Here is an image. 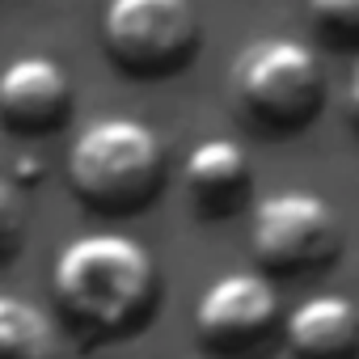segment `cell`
<instances>
[{"instance_id":"4fadbf2b","label":"cell","mask_w":359,"mask_h":359,"mask_svg":"<svg viewBox=\"0 0 359 359\" xmlns=\"http://www.w3.org/2000/svg\"><path fill=\"white\" fill-rule=\"evenodd\" d=\"M346 118H351V127L359 131V64H355V72H351V85H346Z\"/></svg>"},{"instance_id":"277c9868","label":"cell","mask_w":359,"mask_h":359,"mask_svg":"<svg viewBox=\"0 0 359 359\" xmlns=\"http://www.w3.org/2000/svg\"><path fill=\"white\" fill-rule=\"evenodd\" d=\"M102 43L118 72L156 81L199 47V13L191 0H110L102 13Z\"/></svg>"},{"instance_id":"8fae6325","label":"cell","mask_w":359,"mask_h":359,"mask_svg":"<svg viewBox=\"0 0 359 359\" xmlns=\"http://www.w3.org/2000/svg\"><path fill=\"white\" fill-rule=\"evenodd\" d=\"M317 34L334 47H359V0H309Z\"/></svg>"},{"instance_id":"8992f818","label":"cell","mask_w":359,"mask_h":359,"mask_svg":"<svg viewBox=\"0 0 359 359\" xmlns=\"http://www.w3.org/2000/svg\"><path fill=\"white\" fill-rule=\"evenodd\" d=\"M279 292L258 271H233L208 283L195 304V338L216 359H262L283 334Z\"/></svg>"},{"instance_id":"7c38bea8","label":"cell","mask_w":359,"mask_h":359,"mask_svg":"<svg viewBox=\"0 0 359 359\" xmlns=\"http://www.w3.org/2000/svg\"><path fill=\"white\" fill-rule=\"evenodd\" d=\"M43 173H47V165H43L39 156H18V161L9 165V182H13V187L22 191V187L30 182V177H34V182H39V177H43Z\"/></svg>"},{"instance_id":"5b68a950","label":"cell","mask_w":359,"mask_h":359,"mask_svg":"<svg viewBox=\"0 0 359 359\" xmlns=\"http://www.w3.org/2000/svg\"><path fill=\"white\" fill-rule=\"evenodd\" d=\"M250 245L271 275L321 271L342 250V220L313 191H279L254 208Z\"/></svg>"},{"instance_id":"6da1fadb","label":"cell","mask_w":359,"mask_h":359,"mask_svg":"<svg viewBox=\"0 0 359 359\" xmlns=\"http://www.w3.org/2000/svg\"><path fill=\"white\" fill-rule=\"evenodd\" d=\"M51 300L81 342H114L140 330L156 304V262L127 233H85L60 245Z\"/></svg>"},{"instance_id":"30bf717a","label":"cell","mask_w":359,"mask_h":359,"mask_svg":"<svg viewBox=\"0 0 359 359\" xmlns=\"http://www.w3.org/2000/svg\"><path fill=\"white\" fill-rule=\"evenodd\" d=\"M51 355H55L51 317L22 296H0V359H51Z\"/></svg>"},{"instance_id":"ba28073f","label":"cell","mask_w":359,"mask_h":359,"mask_svg":"<svg viewBox=\"0 0 359 359\" xmlns=\"http://www.w3.org/2000/svg\"><path fill=\"white\" fill-rule=\"evenodd\" d=\"M182 187L203 220H229L250 199V156L237 140H199L182 161Z\"/></svg>"},{"instance_id":"9c48e42d","label":"cell","mask_w":359,"mask_h":359,"mask_svg":"<svg viewBox=\"0 0 359 359\" xmlns=\"http://www.w3.org/2000/svg\"><path fill=\"white\" fill-rule=\"evenodd\" d=\"M283 346L296 359H355L359 309L346 296H309L287 313Z\"/></svg>"},{"instance_id":"52a82bcc","label":"cell","mask_w":359,"mask_h":359,"mask_svg":"<svg viewBox=\"0 0 359 359\" xmlns=\"http://www.w3.org/2000/svg\"><path fill=\"white\" fill-rule=\"evenodd\" d=\"M72 114V81L51 55H18L0 72V118L18 135L55 131Z\"/></svg>"},{"instance_id":"3957f363","label":"cell","mask_w":359,"mask_h":359,"mask_svg":"<svg viewBox=\"0 0 359 359\" xmlns=\"http://www.w3.org/2000/svg\"><path fill=\"white\" fill-rule=\"evenodd\" d=\"M229 97L250 127L266 135H292L317 118L325 102V76L313 47L283 34L254 39L229 68Z\"/></svg>"},{"instance_id":"7a4b0ae2","label":"cell","mask_w":359,"mask_h":359,"mask_svg":"<svg viewBox=\"0 0 359 359\" xmlns=\"http://www.w3.org/2000/svg\"><path fill=\"white\" fill-rule=\"evenodd\" d=\"M165 173V148L156 131L131 114L93 118L68 152V182L72 195L102 216L140 212Z\"/></svg>"}]
</instances>
